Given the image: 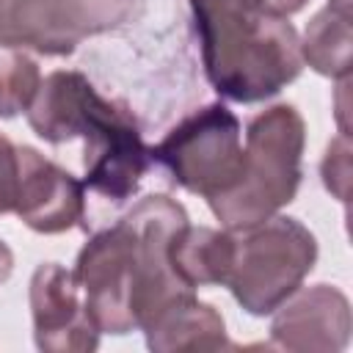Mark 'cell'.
Returning <instances> with one entry per match:
<instances>
[{
  "label": "cell",
  "instance_id": "obj_15",
  "mask_svg": "<svg viewBox=\"0 0 353 353\" xmlns=\"http://www.w3.org/2000/svg\"><path fill=\"white\" fill-rule=\"evenodd\" d=\"M39 66L22 52V47L0 39V116H17L28 110L39 91Z\"/></svg>",
  "mask_w": 353,
  "mask_h": 353
},
{
  "label": "cell",
  "instance_id": "obj_2",
  "mask_svg": "<svg viewBox=\"0 0 353 353\" xmlns=\"http://www.w3.org/2000/svg\"><path fill=\"white\" fill-rule=\"evenodd\" d=\"M190 3L201 33L207 77L223 97L256 102L298 77L303 55L287 17Z\"/></svg>",
  "mask_w": 353,
  "mask_h": 353
},
{
  "label": "cell",
  "instance_id": "obj_19",
  "mask_svg": "<svg viewBox=\"0 0 353 353\" xmlns=\"http://www.w3.org/2000/svg\"><path fill=\"white\" fill-rule=\"evenodd\" d=\"M204 6L229 8V11H259V0H199Z\"/></svg>",
  "mask_w": 353,
  "mask_h": 353
},
{
  "label": "cell",
  "instance_id": "obj_10",
  "mask_svg": "<svg viewBox=\"0 0 353 353\" xmlns=\"http://www.w3.org/2000/svg\"><path fill=\"white\" fill-rule=\"evenodd\" d=\"M14 210L36 232H66L83 221V185L36 149L17 146Z\"/></svg>",
  "mask_w": 353,
  "mask_h": 353
},
{
  "label": "cell",
  "instance_id": "obj_1",
  "mask_svg": "<svg viewBox=\"0 0 353 353\" xmlns=\"http://www.w3.org/2000/svg\"><path fill=\"white\" fill-rule=\"evenodd\" d=\"M28 121L39 138L63 143L85 141V185L113 201L127 199L149 163V149L132 116L97 94L80 72H52L39 83L28 108Z\"/></svg>",
  "mask_w": 353,
  "mask_h": 353
},
{
  "label": "cell",
  "instance_id": "obj_7",
  "mask_svg": "<svg viewBox=\"0 0 353 353\" xmlns=\"http://www.w3.org/2000/svg\"><path fill=\"white\" fill-rule=\"evenodd\" d=\"M74 281L85 292V312L99 331L127 334L135 328L130 309L132 287V229L121 218L113 229L91 237L80 251Z\"/></svg>",
  "mask_w": 353,
  "mask_h": 353
},
{
  "label": "cell",
  "instance_id": "obj_17",
  "mask_svg": "<svg viewBox=\"0 0 353 353\" xmlns=\"http://www.w3.org/2000/svg\"><path fill=\"white\" fill-rule=\"evenodd\" d=\"M17 199V146L0 135V215L14 210Z\"/></svg>",
  "mask_w": 353,
  "mask_h": 353
},
{
  "label": "cell",
  "instance_id": "obj_3",
  "mask_svg": "<svg viewBox=\"0 0 353 353\" xmlns=\"http://www.w3.org/2000/svg\"><path fill=\"white\" fill-rule=\"evenodd\" d=\"M243 154L240 182L229 193L210 199L212 212L229 229L259 223L295 199L303 154V119L298 110L276 105L254 116Z\"/></svg>",
  "mask_w": 353,
  "mask_h": 353
},
{
  "label": "cell",
  "instance_id": "obj_9",
  "mask_svg": "<svg viewBox=\"0 0 353 353\" xmlns=\"http://www.w3.org/2000/svg\"><path fill=\"white\" fill-rule=\"evenodd\" d=\"M30 309L36 345L50 353H80L94 350L99 328L77 301L74 273L55 262L39 265L30 279Z\"/></svg>",
  "mask_w": 353,
  "mask_h": 353
},
{
  "label": "cell",
  "instance_id": "obj_11",
  "mask_svg": "<svg viewBox=\"0 0 353 353\" xmlns=\"http://www.w3.org/2000/svg\"><path fill=\"white\" fill-rule=\"evenodd\" d=\"M292 295L295 298L284 301L273 317V339L287 350H342L350 336L347 298L328 284L303 292L295 290Z\"/></svg>",
  "mask_w": 353,
  "mask_h": 353
},
{
  "label": "cell",
  "instance_id": "obj_12",
  "mask_svg": "<svg viewBox=\"0 0 353 353\" xmlns=\"http://www.w3.org/2000/svg\"><path fill=\"white\" fill-rule=\"evenodd\" d=\"M234 262V234L207 226H179L168 243V265L182 284H226Z\"/></svg>",
  "mask_w": 353,
  "mask_h": 353
},
{
  "label": "cell",
  "instance_id": "obj_4",
  "mask_svg": "<svg viewBox=\"0 0 353 353\" xmlns=\"http://www.w3.org/2000/svg\"><path fill=\"white\" fill-rule=\"evenodd\" d=\"M317 243L295 218H265L234 237V262L226 279L240 306L251 314L276 312L312 270Z\"/></svg>",
  "mask_w": 353,
  "mask_h": 353
},
{
  "label": "cell",
  "instance_id": "obj_20",
  "mask_svg": "<svg viewBox=\"0 0 353 353\" xmlns=\"http://www.w3.org/2000/svg\"><path fill=\"white\" fill-rule=\"evenodd\" d=\"M11 265H14V256H11L8 245L0 240V281H6V279H8V273H11Z\"/></svg>",
  "mask_w": 353,
  "mask_h": 353
},
{
  "label": "cell",
  "instance_id": "obj_6",
  "mask_svg": "<svg viewBox=\"0 0 353 353\" xmlns=\"http://www.w3.org/2000/svg\"><path fill=\"white\" fill-rule=\"evenodd\" d=\"M132 229V287L130 309L135 325L149 328L152 320L174 301L193 295L168 265V243L188 223L185 210L168 196H149L124 215Z\"/></svg>",
  "mask_w": 353,
  "mask_h": 353
},
{
  "label": "cell",
  "instance_id": "obj_14",
  "mask_svg": "<svg viewBox=\"0 0 353 353\" xmlns=\"http://www.w3.org/2000/svg\"><path fill=\"white\" fill-rule=\"evenodd\" d=\"M301 55L317 72L345 77L350 69V14H342L331 6L320 11L306 28Z\"/></svg>",
  "mask_w": 353,
  "mask_h": 353
},
{
  "label": "cell",
  "instance_id": "obj_18",
  "mask_svg": "<svg viewBox=\"0 0 353 353\" xmlns=\"http://www.w3.org/2000/svg\"><path fill=\"white\" fill-rule=\"evenodd\" d=\"M306 0H259V11L270 17H290L303 8Z\"/></svg>",
  "mask_w": 353,
  "mask_h": 353
},
{
  "label": "cell",
  "instance_id": "obj_8",
  "mask_svg": "<svg viewBox=\"0 0 353 353\" xmlns=\"http://www.w3.org/2000/svg\"><path fill=\"white\" fill-rule=\"evenodd\" d=\"M102 0H0V39L44 55H66L85 33L119 19Z\"/></svg>",
  "mask_w": 353,
  "mask_h": 353
},
{
  "label": "cell",
  "instance_id": "obj_5",
  "mask_svg": "<svg viewBox=\"0 0 353 353\" xmlns=\"http://www.w3.org/2000/svg\"><path fill=\"white\" fill-rule=\"evenodd\" d=\"M174 179L210 199L229 193L243 176L240 121L223 105H207L188 116L154 152Z\"/></svg>",
  "mask_w": 353,
  "mask_h": 353
},
{
  "label": "cell",
  "instance_id": "obj_13",
  "mask_svg": "<svg viewBox=\"0 0 353 353\" xmlns=\"http://www.w3.org/2000/svg\"><path fill=\"white\" fill-rule=\"evenodd\" d=\"M146 331L152 350H218L226 347V331L221 314L199 303L193 295L174 301L163 309Z\"/></svg>",
  "mask_w": 353,
  "mask_h": 353
},
{
  "label": "cell",
  "instance_id": "obj_16",
  "mask_svg": "<svg viewBox=\"0 0 353 353\" xmlns=\"http://www.w3.org/2000/svg\"><path fill=\"white\" fill-rule=\"evenodd\" d=\"M323 179H325V188L336 193V199L347 201V182H350V143H347V135L336 138L328 146L325 160H323Z\"/></svg>",
  "mask_w": 353,
  "mask_h": 353
}]
</instances>
